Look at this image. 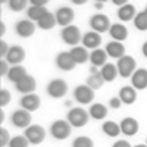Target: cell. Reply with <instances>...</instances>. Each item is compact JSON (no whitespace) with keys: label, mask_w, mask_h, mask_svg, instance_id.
<instances>
[{"label":"cell","mask_w":147,"mask_h":147,"mask_svg":"<svg viewBox=\"0 0 147 147\" xmlns=\"http://www.w3.org/2000/svg\"><path fill=\"white\" fill-rule=\"evenodd\" d=\"M72 125L65 119H57L50 125V134L56 140H66L71 136Z\"/></svg>","instance_id":"1"},{"label":"cell","mask_w":147,"mask_h":147,"mask_svg":"<svg viewBox=\"0 0 147 147\" xmlns=\"http://www.w3.org/2000/svg\"><path fill=\"white\" fill-rule=\"evenodd\" d=\"M88 116H90V113L85 112V109H82V107H72L68 112L66 121L72 127L81 128V127H84L88 122Z\"/></svg>","instance_id":"2"},{"label":"cell","mask_w":147,"mask_h":147,"mask_svg":"<svg viewBox=\"0 0 147 147\" xmlns=\"http://www.w3.org/2000/svg\"><path fill=\"white\" fill-rule=\"evenodd\" d=\"M118 72L122 78H128L136 72V59L131 56H122L121 59H118Z\"/></svg>","instance_id":"3"},{"label":"cell","mask_w":147,"mask_h":147,"mask_svg":"<svg viewBox=\"0 0 147 147\" xmlns=\"http://www.w3.org/2000/svg\"><path fill=\"white\" fill-rule=\"evenodd\" d=\"M74 99L81 105H88L94 100V90L87 84H81L74 90Z\"/></svg>","instance_id":"4"},{"label":"cell","mask_w":147,"mask_h":147,"mask_svg":"<svg viewBox=\"0 0 147 147\" xmlns=\"http://www.w3.org/2000/svg\"><path fill=\"white\" fill-rule=\"evenodd\" d=\"M60 37H62V40H63L66 44H69V46H72V47H75V46L82 40L81 31H80V28L75 27V25L65 27V28L62 30V32H60Z\"/></svg>","instance_id":"5"},{"label":"cell","mask_w":147,"mask_h":147,"mask_svg":"<svg viewBox=\"0 0 147 147\" xmlns=\"http://www.w3.org/2000/svg\"><path fill=\"white\" fill-rule=\"evenodd\" d=\"M66 91H68V84H66V81L60 80V78L52 80L47 84V94L50 97H53V99L63 97L66 94Z\"/></svg>","instance_id":"6"},{"label":"cell","mask_w":147,"mask_h":147,"mask_svg":"<svg viewBox=\"0 0 147 147\" xmlns=\"http://www.w3.org/2000/svg\"><path fill=\"white\" fill-rule=\"evenodd\" d=\"M10 121L16 128H28L31 125V121H32V116L28 110L25 109H18L15 110L10 116Z\"/></svg>","instance_id":"7"},{"label":"cell","mask_w":147,"mask_h":147,"mask_svg":"<svg viewBox=\"0 0 147 147\" xmlns=\"http://www.w3.org/2000/svg\"><path fill=\"white\" fill-rule=\"evenodd\" d=\"M56 22H57V25L60 27H69L72 25V21L74 18H75V12H74V9H71L69 6H62V7H59L56 10Z\"/></svg>","instance_id":"8"},{"label":"cell","mask_w":147,"mask_h":147,"mask_svg":"<svg viewBox=\"0 0 147 147\" xmlns=\"http://www.w3.org/2000/svg\"><path fill=\"white\" fill-rule=\"evenodd\" d=\"M24 136L28 138L31 144H41L46 138V129L40 125H30L28 128H25Z\"/></svg>","instance_id":"9"},{"label":"cell","mask_w":147,"mask_h":147,"mask_svg":"<svg viewBox=\"0 0 147 147\" xmlns=\"http://www.w3.org/2000/svg\"><path fill=\"white\" fill-rule=\"evenodd\" d=\"M90 27L93 31L96 32H106L110 30V27H112V24H110L109 18L103 13H97V15H93L91 19H90Z\"/></svg>","instance_id":"10"},{"label":"cell","mask_w":147,"mask_h":147,"mask_svg":"<svg viewBox=\"0 0 147 147\" xmlns=\"http://www.w3.org/2000/svg\"><path fill=\"white\" fill-rule=\"evenodd\" d=\"M15 31L19 37H22V38H28V37H31L35 32V24L31 19L18 21L16 25H15Z\"/></svg>","instance_id":"11"},{"label":"cell","mask_w":147,"mask_h":147,"mask_svg":"<svg viewBox=\"0 0 147 147\" xmlns=\"http://www.w3.org/2000/svg\"><path fill=\"white\" fill-rule=\"evenodd\" d=\"M56 65H57L59 69H62L65 72H69L77 66V62L74 60L71 52H62V53H59L56 56Z\"/></svg>","instance_id":"12"},{"label":"cell","mask_w":147,"mask_h":147,"mask_svg":"<svg viewBox=\"0 0 147 147\" xmlns=\"http://www.w3.org/2000/svg\"><path fill=\"white\" fill-rule=\"evenodd\" d=\"M121 132L125 134L128 137H132L136 136L140 129V125H138V121L136 118H131V116H127L121 121Z\"/></svg>","instance_id":"13"},{"label":"cell","mask_w":147,"mask_h":147,"mask_svg":"<svg viewBox=\"0 0 147 147\" xmlns=\"http://www.w3.org/2000/svg\"><path fill=\"white\" fill-rule=\"evenodd\" d=\"M25 59V50L21 47V46H12L9 49V52L6 55V60H7V63L10 65H19L22 60Z\"/></svg>","instance_id":"14"},{"label":"cell","mask_w":147,"mask_h":147,"mask_svg":"<svg viewBox=\"0 0 147 147\" xmlns=\"http://www.w3.org/2000/svg\"><path fill=\"white\" fill-rule=\"evenodd\" d=\"M41 105V99L37 94L31 93V94H24V97L21 99V106L22 109L28 110V112H32V110H37Z\"/></svg>","instance_id":"15"},{"label":"cell","mask_w":147,"mask_h":147,"mask_svg":"<svg viewBox=\"0 0 147 147\" xmlns=\"http://www.w3.org/2000/svg\"><path fill=\"white\" fill-rule=\"evenodd\" d=\"M131 82L136 90L147 88V69H136V72L131 75Z\"/></svg>","instance_id":"16"},{"label":"cell","mask_w":147,"mask_h":147,"mask_svg":"<svg viewBox=\"0 0 147 147\" xmlns=\"http://www.w3.org/2000/svg\"><path fill=\"white\" fill-rule=\"evenodd\" d=\"M81 43L84 44L85 49H99L100 43H102V37L99 32H96V31H90V32H85L82 35V40Z\"/></svg>","instance_id":"17"},{"label":"cell","mask_w":147,"mask_h":147,"mask_svg":"<svg viewBox=\"0 0 147 147\" xmlns=\"http://www.w3.org/2000/svg\"><path fill=\"white\" fill-rule=\"evenodd\" d=\"M15 85H16V90L19 93H22V94H31L35 90V80H34V77L27 75V77H24L18 84H15Z\"/></svg>","instance_id":"18"},{"label":"cell","mask_w":147,"mask_h":147,"mask_svg":"<svg viewBox=\"0 0 147 147\" xmlns=\"http://www.w3.org/2000/svg\"><path fill=\"white\" fill-rule=\"evenodd\" d=\"M106 53L110 57L121 59L122 56H125V46L122 44L121 41H110L106 46Z\"/></svg>","instance_id":"19"},{"label":"cell","mask_w":147,"mask_h":147,"mask_svg":"<svg viewBox=\"0 0 147 147\" xmlns=\"http://www.w3.org/2000/svg\"><path fill=\"white\" fill-rule=\"evenodd\" d=\"M119 99L122 100V103L125 105H132L134 102L137 100V91L132 85H127V87H122L119 90Z\"/></svg>","instance_id":"20"},{"label":"cell","mask_w":147,"mask_h":147,"mask_svg":"<svg viewBox=\"0 0 147 147\" xmlns=\"http://www.w3.org/2000/svg\"><path fill=\"white\" fill-rule=\"evenodd\" d=\"M109 34L115 41H124L128 37V30L122 24H112V27L109 30Z\"/></svg>","instance_id":"21"},{"label":"cell","mask_w":147,"mask_h":147,"mask_svg":"<svg viewBox=\"0 0 147 147\" xmlns=\"http://www.w3.org/2000/svg\"><path fill=\"white\" fill-rule=\"evenodd\" d=\"M106 59H107V53H106V50H102V49H94V50L91 52V55H90V62L96 68L105 66Z\"/></svg>","instance_id":"22"},{"label":"cell","mask_w":147,"mask_h":147,"mask_svg":"<svg viewBox=\"0 0 147 147\" xmlns=\"http://www.w3.org/2000/svg\"><path fill=\"white\" fill-rule=\"evenodd\" d=\"M136 15H137V12H136V6H134V5L127 3V5L121 6L118 9V16H119L121 21H125V22L131 21V19L136 18Z\"/></svg>","instance_id":"23"},{"label":"cell","mask_w":147,"mask_h":147,"mask_svg":"<svg viewBox=\"0 0 147 147\" xmlns=\"http://www.w3.org/2000/svg\"><path fill=\"white\" fill-rule=\"evenodd\" d=\"M88 113L93 119L96 121H102L107 116V107L103 105V103H93L90 110H88Z\"/></svg>","instance_id":"24"},{"label":"cell","mask_w":147,"mask_h":147,"mask_svg":"<svg viewBox=\"0 0 147 147\" xmlns=\"http://www.w3.org/2000/svg\"><path fill=\"white\" fill-rule=\"evenodd\" d=\"M28 74H27V71H25V68L24 66H21V65H15V66H12L10 69H9V74H7V78H9V81L10 82H15V84H18L24 77H27Z\"/></svg>","instance_id":"25"},{"label":"cell","mask_w":147,"mask_h":147,"mask_svg":"<svg viewBox=\"0 0 147 147\" xmlns=\"http://www.w3.org/2000/svg\"><path fill=\"white\" fill-rule=\"evenodd\" d=\"M71 55L74 57V60H75L77 63H85L87 60L90 59L88 56V52H87V49H85L84 46H75V47H72L71 49Z\"/></svg>","instance_id":"26"},{"label":"cell","mask_w":147,"mask_h":147,"mask_svg":"<svg viewBox=\"0 0 147 147\" xmlns=\"http://www.w3.org/2000/svg\"><path fill=\"white\" fill-rule=\"evenodd\" d=\"M100 74H102V77L105 78L106 82H112V81H115V78L118 77L119 72H118V66H116V65L106 63L105 66H102Z\"/></svg>","instance_id":"27"},{"label":"cell","mask_w":147,"mask_h":147,"mask_svg":"<svg viewBox=\"0 0 147 147\" xmlns=\"http://www.w3.org/2000/svg\"><path fill=\"white\" fill-rule=\"evenodd\" d=\"M105 82H106V81H105V78L102 77L100 71L91 72V74H90V77L87 78V85H88V87H91L93 90H99V88H102Z\"/></svg>","instance_id":"28"},{"label":"cell","mask_w":147,"mask_h":147,"mask_svg":"<svg viewBox=\"0 0 147 147\" xmlns=\"http://www.w3.org/2000/svg\"><path fill=\"white\" fill-rule=\"evenodd\" d=\"M47 7L46 6H31V7H28V10H27V15H28V18L31 19V21H34V22H38L46 13H47Z\"/></svg>","instance_id":"29"},{"label":"cell","mask_w":147,"mask_h":147,"mask_svg":"<svg viewBox=\"0 0 147 147\" xmlns=\"http://www.w3.org/2000/svg\"><path fill=\"white\" fill-rule=\"evenodd\" d=\"M102 129L109 137H116V136L121 134V125L116 124L115 121H106L103 124V127H102Z\"/></svg>","instance_id":"30"},{"label":"cell","mask_w":147,"mask_h":147,"mask_svg":"<svg viewBox=\"0 0 147 147\" xmlns=\"http://www.w3.org/2000/svg\"><path fill=\"white\" fill-rule=\"evenodd\" d=\"M56 24H57L56 16L53 13H50V12H47V13L37 22V25H38V28H41V30H52Z\"/></svg>","instance_id":"31"},{"label":"cell","mask_w":147,"mask_h":147,"mask_svg":"<svg viewBox=\"0 0 147 147\" xmlns=\"http://www.w3.org/2000/svg\"><path fill=\"white\" fill-rule=\"evenodd\" d=\"M134 25L140 31H147V13L144 12H138L134 18Z\"/></svg>","instance_id":"32"},{"label":"cell","mask_w":147,"mask_h":147,"mask_svg":"<svg viewBox=\"0 0 147 147\" xmlns=\"http://www.w3.org/2000/svg\"><path fill=\"white\" fill-rule=\"evenodd\" d=\"M72 147H94V143L90 137L80 136L72 141Z\"/></svg>","instance_id":"33"},{"label":"cell","mask_w":147,"mask_h":147,"mask_svg":"<svg viewBox=\"0 0 147 147\" xmlns=\"http://www.w3.org/2000/svg\"><path fill=\"white\" fill-rule=\"evenodd\" d=\"M31 143L28 141V138L25 136H15L10 140L9 147H28Z\"/></svg>","instance_id":"34"},{"label":"cell","mask_w":147,"mask_h":147,"mask_svg":"<svg viewBox=\"0 0 147 147\" xmlns=\"http://www.w3.org/2000/svg\"><path fill=\"white\" fill-rule=\"evenodd\" d=\"M30 0H9V7L13 12H21L27 7V3Z\"/></svg>","instance_id":"35"},{"label":"cell","mask_w":147,"mask_h":147,"mask_svg":"<svg viewBox=\"0 0 147 147\" xmlns=\"http://www.w3.org/2000/svg\"><path fill=\"white\" fill-rule=\"evenodd\" d=\"M10 136H9V131L6 128H0V147H5V146H9L10 143Z\"/></svg>","instance_id":"36"},{"label":"cell","mask_w":147,"mask_h":147,"mask_svg":"<svg viewBox=\"0 0 147 147\" xmlns=\"http://www.w3.org/2000/svg\"><path fill=\"white\" fill-rule=\"evenodd\" d=\"M9 102H10V91L6 88H2L0 90V107L9 105Z\"/></svg>","instance_id":"37"},{"label":"cell","mask_w":147,"mask_h":147,"mask_svg":"<svg viewBox=\"0 0 147 147\" xmlns=\"http://www.w3.org/2000/svg\"><path fill=\"white\" fill-rule=\"evenodd\" d=\"M9 63H7V60H0V77H3V75H7L9 74Z\"/></svg>","instance_id":"38"},{"label":"cell","mask_w":147,"mask_h":147,"mask_svg":"<svg viewBox=\"0 0 147 147\" xmlns=\"http://www.w3.org/2000/svg\"><path fill=\"white\" fill-rule=\"evenodd\" d=\"M121 103H122V100L119 99V97H112V99L109 100V107L110 109H119Z\"/></svg>","instance_id":"39"},{"label":"cell","mask_w":147,"mask_h":147,"mask_svg":"<svg viewBox=\"0 0 147 147\" xmlns=\"http://www.w3.org/2000/svg\"><path fill=\"white\" fill-rule=\"evenodd\" d=\"M9 46H7V43L6 41H3V40H0V57L3 59V56H6L7 55V52H9Z\"/></svg>","instance_id":"40"},{"label":"cell","mask_w":147,"mask_h":147,"mask_svg":"<svg viewBox=\"0 0 147 147\" xmlns=\"http://www.w3.org/2000/svg\"><path fill=\"white\" fill-rule=\"evenodd\" d=\"M112 147H132V146H131L127 140H118V141H116Z\"/></svg>","instance_id":"41"},{"label":"cell","mask_w":147,"mask_h":147,"mask_svg":"<svg viewBox=\"0 0 147 147\" xmlns=\"http://www.w3.org/2000/svg\"><path fill=\"white\" fill-rule=\"evenodd\" d=\"M30 3L32 6H46L49 3V0H30Z\"/></svg>","instance_id":"42"},{"label":"cell","mask_w":147,"mask_h":147,"mask_svg":"<svg viewBox=\"0 0 147 147\" xmlns=\"http://www.w3.org/2000/svg\"><path fill=\"white\" fill-rule=\"evenodd\" d=\"M112 3L121 7V6H124V5H127V3H128V0H112Z\"/></svg>","instance_id":"43"},{"label":"cell","mask_w":147,"mask_h":147,"mask_svg":"<svg viewBox=\"0 0 147 147\" xmlns=\"http://www.w3.org/2000/svg\"><path fill=\"white\" fill-rule=\"evenodd\" d=\"M71 2H72L74 5H84V3H87L88 0H71Z\"/></svg>","instance_id":"44"},{"label":"cell","mask_w":147,"mask_h":147,"mask_svg":"<svg viewBox=\"0 0 147 147\" xmlns=\"http://www.w3.org/2000/svg\"><path fill=\"white\" fill-rule=\"evenodd\" d=\"M141 52H143V55H144V57H147V41L143 44V47H141Z\"/></svg>","instance_id":"45"},{"label":"cell","mask_w":147,"mask_h":147,"mask_svg":"<svg viewBox=\"0 0 147 147\" xmlns=\"http://www.w3.org/2000/svg\"><path fill=\"white\" fill-rule=\"evenodd\" d=\"M5 31H6V25H5L3 22H0V35H3Z\"/></svg>","instance_id":"46"},{"label":"cell","mask_w":147,"mask_h":147,"mask_svg":"<svg viewBox=\"0 0 147 147\" xmlns=\"http://www.w3.org/2000/svg\"><path fill=\"white\" fill-rule=\"evenodd\" d=\"M94 7H96V9H102V7H103V3H96Z\"/></svg>","instance_id":"47"},{"label":"cell","mask_w":147,"mask_h":147,"mask_svg":"<svg viewBox=\"0 0 147 147\" xmlns=\"http://www.w3.org/2000/svg\"><path fill=\"white\" fill-rule=\"evenodd\" d=\"M3 119H5V113H3V110H2V113H0V121H2V124H3Z\"/></svg>","instance_id":"48"},{"label":"cell","mask_w":147,"mask_h":147,"mask_svg":"<svg viewBox=\"0 0 147 147\" xmlns=\"http://www.w3.org/2000/svg\"><path fill=\"white\" fill-rule=\"evenodd\" d=\"M96 3H105V2H107V0H94Z\"/></svg>","instance_id":"49"},{"label":"cell","mask_w":147,"mask_h":147,"mask_svg":"<svg viewBox=\"0 0 147 147\" xmlns=\"http://www.w3.org/2000/svg\"><path fill=\"white\" fill-rule=\"evenodd\" d=\"M134 147H147V144H137V146H134Z\"/></svg>","instance_id":"50"},{"label":"cell","mask_w":147,"mask_h":147,"mask_svg":"<svg viewBox=\"0 0 147 147\" xmlns=\"http://www.w3.org/2000/svg\"><path fill=\"white\" fill-rule=\"evenodd\" d=\"M0 3H2V5L3 3H9V0H0Z\"/></svg>","instance_id":"51"},{"label":"cell","mask_w":147,"mask_h":147,"mask_svg":"<svg viewBox=\"0 0 147 147\" xmlns=\"http://www.w3.org/2000/svg\"><path fill=\"white\" fill-rule=\"evenodd\" d=\"M146 13H147V7H146Z\"/></svg>","instance_id":"52"},{"label":"cell","mask_w":147,"mask_h":147,"mask_svg":"<svg viewBox=\"0 0 147 147\" xmlns=\"http://www.w3.org/2000/svg\"><path fill=\"white\" fill-rule=\"evenodd\" d=\"M146 144H147V140H146Z\"/></svg>","instance_id":"53"}]
</instances>
